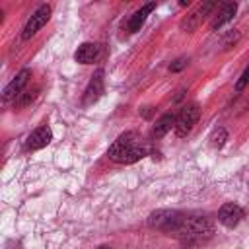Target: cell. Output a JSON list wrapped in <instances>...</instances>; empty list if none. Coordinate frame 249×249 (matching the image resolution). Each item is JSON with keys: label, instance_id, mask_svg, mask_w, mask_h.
Listing matches in <instances>:
<instances>
[{"label": "cell", "instance_id": "13", "mask_svg": "<svg viewBox=\"0 0 249 249\" xmlns=\"http://www.w3.org/2000/svg\"><path fill=\"white\" fill-rule=\"evenodd\" d=\"M235 12H237V4H235V2H226V4H222V6H220V12L216 14V18H214V21H212V29L216 31V29H220L222 25H226L228 21H231L233 16H235Z\"/></svg>", "mask_w": 249, "mask_h": 249}, {"label": "cell", "instance_id": "4", "mask_svg": "<svg viewBox=\"0 0 249 249\" xmlns=\"http://www.w3.org/2000/svg\"><path fill=\"white\" fill-rule=\"evenodd\" d=\"M49 18H51V6H49V4H41V6L31 14V18L27 19L21 37H23L25 41L31 39V37H33V35H35V33L49 21Z\"/></svg>", "mask_w": 249, "mask_h": 249}, {"label": "cell", "instance_id": "18", "mask_svg": "<svg viewBox=\"0 0 249 249\" xmlns=\"http://www.w3.org/2000/svg\"><path fill=\"white\" fill-rule=\"evenodd\" d=\"M97 249H111V247H105V245H101V247H97Z\"/></svg>", "mask_w": 249, "mask_h": 249}, {"label": "cell", "instance_id": "8", "mask_svg": "<svg viewBox=\"0 0 249 249\" xmlns=\"http://www.w3.org/2000/svg\"><path fill=\"white\" fill-rule=\"evenodd\" d=\"M101 51L103 47L99 43H82L74 53V60L80 64H93L99 60Z\"/></svg>", "mask_w": 249, "mask_h": 249}, {"label": "cell", "instance_id": "12", "mask_svg": "<svg viewBox=\"0 0 249 249\" xmlns=\"http://www.w3.org/2000/svg\"><path fill=\"white\" fill-rule=\"evenodd\" d=\"M156 10V2H150V4H144L140 10H136L132 16H130V21H128V31L134 33V31H140V27L144 25L146 18Z\"/></svg>", "mask_w": 249, "mask_h": 249}, {"label": "cell", "instance_id": "15", "mask_svg": "<svg viewBox=\"0 0 249 249\" xmlns=\"http://www.w3.org/2000/svg\"><path fill=\"white\" fill-rule=\"evenodd\" d=\"M226 140H228V130H226L224 126H218V128L212 130V134H210V144H212L214 148H222V146L226 144Z\"/></svg>", "mask_w": 249, "mask_h": 249}, {"label": "cell", "instance_id": "7", "mask_svg": "<svg viewBox=\"0 0 249 249\" xmlns=\"http://www.w3.org/2000/svg\"><path fill=\"white\" fill-rule=\"evenodd\" d=\"M103 89H105V80H103V70H97L91 80L88 82L86 86V91H84V99L82 103L84 105H93L101 95H103Z\"/></svg>", "mask_w": 249, "mask_h": 249}, {"label": "cell", "instance_id": "9", "mask_svg": "<svg viewBox=\"0 0 249 249\" xmlns=\"http://www.w3.org/2000/svg\"><path fill=\"white\" fill-rule=\"evenodd\" d=\"M29 76H31V70H29V68L19 70V72L16 74V78L4 88V91H2V99H4V101H10V99H14L16 95H19L21 89H23V86L27 84Z\"/></svg>", "mask_w": 249, "mask_h": 249}, {"label": "cell", "instance_id": "16", "mask_svg": "<svg viewBox=\"0 0 249 249\" xmlns=\"http://www.w3.org/2000/svg\"><path fill=\"white\" fill-rule=\"evenodd\" d=\"M247 84H249V66L243 70V74L239 76V80L235 82V89L237 91H241V89H245L247 88Z\"/></svg>", "mask_w": 249, "mask_h": 249}, {"label": "cell", "instance_id": "10", "mask_svg": "<svg viewBox=\"0 0 249 249\" xmlns=\"http://www.w3.org/2000/svg\"><path fill=\"white\" fill-rule=\"evenodd\" d=\"M51 140H53L51 128H49L47 124H41V126H37V128L27 136L25 148H27V150H41V148H45Z\"/></svg>", "mask_w": 249, "mask_h": 249}, {"label": "cell", "instance_id": "2", "mask_svg": "<svg viewBox=\"0 0 249 249\" xmlns=\"http://www.w3.org/2000/svg\"><path fill=\"white\" fill-rule=\"evenodd\" d=\"M148 152H150V146L142 138V134L136 130H126L121 136H117V140L109 146L107 156L115 163L128 165V163L140 161L144 156H148Z\"/></svg>", "mask_w": 249, "mask_h": 249}, {"label": "cell", "instance_id": "1", "mask_svg": "<svg viewBox=\"0 0 249 249\" xmlns=\"http://www.w3.org/2000/svg\"><path fill=\"white\" fill-rule=\"evenodd\" d=\"M165 233L181 239L187 245H195V243H202L208 237H212L214 224L206 216H193V214L177 212L173 224L169 226Z\"/></svg>", "mask_w": 249, "mask_h": 249}, {"label": "cell", "instance_id": "5", "mask_svg": "<svg viewBox=\"0 0 249 249\" xmlns=\"http://www.w3.org/2000/svg\"><path fill=\"white\" fill-rule=\"evenodd\" d=\"M216 4L214 2H202V4H198L189 16H185L183 19H181V29L183 31H193V29H196L198 25H200V21L212 12V8H214Z\"/></svg>", "mask_w": 249, "mask_h": 249}, {"label": "cell", "instance_id": "6", "mask_svg": "<svg viewBox=\"0 0 249 249\" xmlns=\"http://www.w3.org/2000/svg\"><path fill=\"white\" fill-rule=\"evenodd\" d=\"M243 216H245L243 208L239 204H235V202H226L218 210V222L222 226H226V228H235L241 222Z\"/></svg>", "mask_w": 249, "mask_h": 249}, {"label": "cell", "instance_id": "3", "mask_svg": "<svg viewBox=\"0 0 249 249\" xmlns=\"http://www.w3.org/2000/svg\"><path fill=\"white\" fill-rule=\"evenodd\" d=\"M198 117H200V107H198L196 103L185 105V107L177 113V117H175V134L181 136V138L187 136V134L193 130V126L196 124Z\"/></svg>", "mask_w": 249, "mask_h": 249}, {"label": "cell", "instance_id": "17", "mask_svg": "<svg viewBox=\"0 0 249 249\" xmlns=\"http://www.w3.org/2000/svg\"><path fill=\"white\" fill-rule=\"evenodd\" d=\"M185 66H187V58H177V60L169 66V70H171V72H179V70L185 68Z\"/></svg>", "mask_w": 249, "mask_h": 249}, {"label": "cell", "instance_id": "11", "mask_svg": "<svg viewBox=\"0 0 249 249\" xmlns=\"http://www.w3.org/2000/svg\"><path fill=\"white\" fill-rule=\"evenodd\" d=\"M175 216H177V210H156V212L150 214L148 226L156 228V230H161V231H167L169 226L173 224Z\"/></svg>", "mask_w": 249, "mask_h": 249}, {"label": "cell", "instance_id": "14", "mask_svg": "<svg viewBox=\"0 0 249 249\" xmlns=\"http://www.w3.org/2000/svg\"><path fill=\"white\" fill-rule=\"evenodd\" d=\"M171 126L175 128V115L173 113H165L156 121L154 128H152V136L154 138H161L171 130Z\"/></svg>", "mask_w": 249, "mask_h": 249}]
</instances>
